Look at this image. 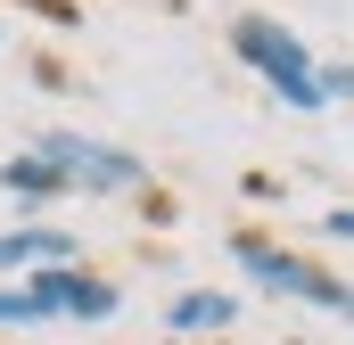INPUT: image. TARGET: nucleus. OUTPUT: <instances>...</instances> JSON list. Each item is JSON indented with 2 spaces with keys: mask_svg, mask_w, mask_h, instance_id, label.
<instances>
[{
  "mask_svg": "<svg viewBox=\"0 0 354 345\" xmlns=\"http://www.w3.org/2000/svg\"><path fill=\"white\" fill-rule=\"evenodd\" d=\"M17 263H75V239L66 230H8L0 239V271H17Z\"/></svg>",
  "mask_w": 354,
  "mask_h": 345,
  "instance_id": "5",
  "label": "nucleus"
},
{
  "mask_svg": "<svg viewBox=\"0 0 354 345\" xmlns=\"http://www.w3.org/2000/svg\"><path fill=\"white\" fill-rule=\"evenodd\" d=\"M33 157L58 172L66 189H140V157H124L107 140H83V132H41Z\"/></svg>",
  "mask_w": 354,
  "mask_h": 345,
  "instance_id": "2",
  "label": "nucleus"
},
{
  "mask_svg": "<svg viewBox=\"0 0 354 345\" xmlns=\"http://www.w3.org/2000/svg\"><path fill=\"white\" fill-rule=\"evenodd\" d=\"M165 321H174L181 337H189V329H231V321H239V304H231V296H214V288H198V296H174V313H165Z\"/></svg>",
  "mask_w": 354,
  "mask_h": 345,
  "instance_id": "6",
  "label": "nucleus"
},
{
  "mask_svg": "<svg viewBox=\"0 0 354 345\" xmlns=\"http://www.w3.org/2000/svg\"><path fill=\"white\" fill-rule=\"evenodd\" d=\"M25 288H33L41 321H50V313H66V321H107V313H115V288H107V279H91V271H66V263L33 271Z\"/></svg>",
  "mask_w": 354,
  "mask_h": 345,
  "instance_id": "4",
  "label": "nucleus"
},
{
  "mask_svg": "<svg viewBox=\"0 0 354 345\" xmlns=\"http://www.w3.org/2000/svg\"><path fill=\"white\" fill-rule=\"evenodd\" d=\"M33 321H41L33 288H0V329H33Z\"/></svg>",
  "mask_w": 354,
  "mask_h": 345,
  "instance_id": "8",
  "label": "nucleus"
},
{
  "mask_svg": "<svg viewBox=\"0 0 354 345\" xmlns=\"http://www.w3.org/2000/svg\"><path fill=\"white\" fill-rule=\"evenodd\" d=\"M322 230H330V239H354V206H338V214H322Z\"/></svg>",
  "mask_w": 354,
  "mask_h": 345,
  "instance_id": "9",
  "label": "nucleus"
},
{
  "mask_svg": "<svg viewBox=\"0 0 354 345\" xmlns=\"http://www.w3.org/2000/svg\"><path fill=\"white\" fill-rule=\"evenodd\" d=\"M0 181H8L17 197H58V189H66V181H58V172L41 165L33 148H25V157H8V165H0Z\"/></svg>",
  "mask_w": 354,
  "mask_h": 345,
  "instance_id": "7",
  "label": "nucleus"
},
{
  "mask_svg": "<svg viewBox=\"0 0 354 345\" xmlns=\"http://www.w3.org/2000/svg\"><path fill=\"white\" fill-rule=\"evenodd\" d=\"M231 255H239V271H256V288H272V296H297V304H346V288L330 279V271H313V263H297V255H280L272 239H256V230H239L231 239Z\"/></svg>",
  "mask_w": 354,
  "mask_h": 345,
  "instance_id": "3",
  "label": "nucleus"
},
{
  "mask_svg": "<svg viewBox=\"0 0 354 345\" xmlns=\"http://www.w3.org/2000/svg\"><path fill=\"white\" fill-rule=\"evenodd\" d=\"M231 50L256 66L272 83L280 107H297V115H313V107H330V90H322V66H313V50L288 33V25H272V17H239L231 25Z\"/></svg>",
  "mask_w": 354,
  "mask_h": 345,
  "instance_id": "1",
  "label": "nucleus"
},
{
  "mask_svg": "<svg viewBox=\"0 0 354 345\" xmlns=\"http://www.w3.org/2000/svg\"><path fill=\"white\" fill-rule=\"evenodd\" d=\"M338 313H354V288H346V304H338Z\"/></svg>",
  "mask_w": 354,
  "mask_h": 345,
  "instance_id": "10",
  "label": "nucleus"
}]
</instances>
